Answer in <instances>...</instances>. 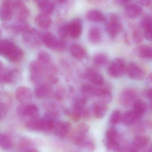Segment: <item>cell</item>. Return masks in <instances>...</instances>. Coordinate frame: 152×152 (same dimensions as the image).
<instances>
[{
  "label": "cell",
  "instance_id": "1",
  "mask_svg": "<svg viewBox=\"0 0 152 152\" xmlns=\"http://www.w3.org/2000/svg\"><path fill=\"white\" fill-rule=\"evenodd\" d=\"M126 63L124 59L116 58L109 64L107 74L112 78H120L126 74Z\"/></svg>",
  "mask_w": 152,
  "mask_h": 152
},
{
  "label": "cell",
  "instance_id": "2",
  "mask_svg": "<svg viewBox=\"0 0 152 152\" xmlns=\"http://www.w3.org/2000/svg\"><path fill=\"white\" fill-rule=\"evenodd\" d=\"M23 40L29 46L39 47L43 43V36L35 29H29L24 33Z\"/></svg>",
  "mask_w": 152,
  "mask_h": 152
},
{
  "label": "cell",
  "instance_id": "3",
  "mask_svg": "<svg viewBox=\"0 0 152 152\" xmlns=\"http://www.w3.org/2000/svg\"><path fill=\"white\" fill-rule=\"evenodd\" d=\"M43 43L50 49L62 51L66 47V43L62 40H58L52 33H47L43 36Z\"/></svg>",
  "mask_w": 152,
  "mask_h": 152
},
{
  "label": "cell",
  "instance_id": "4",
  "mask_svg": "<svg viewBox=\"0 0 152 152\" xmlns=\"http://www.w3.org/2000/svg\"><path fill=\"white\" fill-rule=\"evenodd\" d=\"M30 73V80L34 84H38L41 82L45 73L44 65L38 60H34L29 65Z\"/></svg>",
  "mask_w": 152,
  "mask_h": 152
},
{
  "label": "cell",
  "instance_id": "5",
  "mask_svg": "<svg viewBox=\"0 0 152 152\" xmlns=\"http://www.w3.org/2000/svg\"><path fill=\"white\" fill-rule=\"evenodd\" d=\"M137 92L134 88L127 87L124 89L119 96V103L124 107H128L133 104L137 99Z\"/></svg>",
  "mask_w": 152,
  "mask_h": 152
},
{
  "label": "cell",
  "instance_id": "6",
  "mask_svg": "<svg viewBox=\"0 0 152 152\" xmlns=\"http://www.w3.org/2000/svg\"><path fill=\"white\" fill-rule=\"evenodd\" d=\"M12 10L18 21H26L29 15V10L23 1L15 0L12 2Z\"/></svg>",
  "mask_w": 152,
  "mask_h": 152
},
{
  "label": "cell",
  "instance_id": "7",
  "mask_svg": "<svg viewBox=\"0 0 152 152\" xmlns=\"http://www.w3.org/2000/svg\"><path fill=\"white\" fill-rule=\"evenodd\" d=\"M126 74L129 78L134 80L140 81L145 77V72L142 69L134 62H129L127 65Z\"/></svg>",
  "mask_w": 152,
  "mask_h": 152
},
{
  "label": "cell",
  "instance_id": "8",
  "mask_svg": "<svg viewBox=\"0 0 152 152\" xmlns=\"http://www.w3.org/2000/svg\"><path fill=\"white\" fill-rule=\"evenodd\" d=\"M18 112L20 116H26L30 119L37 118L39 115V109L34 104H21L18 107Z\"/></svg>",
  "mask_w": 152,
  "mask_h": 152
},
{
  "label": "cell",
  "instance_id": "9",
  "mask_svg": "<svg viewBox=\"0 0 152 152\" xmlns=\"http://www.w3.org/2000/svg\"><path fill=\"white\" fill-rule=\"evenodd\" d=\"M105 29L109 35L113 37L122 30L123 26L119 22L117 15L112 14L111 15L109 21L106 23Z\"/></svg>",
  "mask_w": 152,
  "mask_h": 152
},
{
  "label": "cell",
  "instance_id": "10",
  "mask_svg": "<svg viewBox=\"0 0 152 152\" xmlns=\"http://www.w3.org/2000/svg\"><path fill=\"white\" fill-rule=\"evenodd\" d=\"M73 142L79 148L88 151H94L96 148L94 139L88 134L78 136L74 140Z\"/></svg>",
  "mask_w": 152,
  "mask_h": 152
},
{
  "label": "cell",
  "instance_id": "11",
  "mask_svg": "<svg viewBox=\"0 0 152 152\" xmlns=\"http://www.w3.org/2000/svg\"><path fill=\"white\" fill-rule=\"evenodd\" d=\"M12 1V0H4L0 7V19L2 21H10L13 17Z\"/></svg>",
  "mask_w": 152,
  "mask_h": 152
},
{
  "label": "cell",
  "instance_id": "12",
  "mask_svg": "<svg viewBox=\"0 0 152 152\" xmlns=\"http://www.w3.org/2000/svg\"><path fill=\"white\" fill-rule=\"evenodd\" d=\"M72 130V125L68 121H61L57 123L54 129L55 135L60 138L66 137Z\"/></svg>",
  "mask_w": 152,
  "mask_h": 152
},
{
  "label": "cell",
  "instance_id": "13",
  "mask_svg": "<svg viewBox=\"0 0 152 152\" xmlns=\"http://www.w3.org/2000/svg\"><path fill=\"white\" fill-rule=\"evenodd\" d=\"M15 95L17 100L21 104H27L32 100V91L26 87H18L16 89Z\"/></svg>",
  "mask_w": 152,
  "mask_h": 152
},
{
  "label": "cell",
  "instance_id": "14",
  "mask_svg": "<svg viewBox=\"0 0 152 152\" xmlns=\"http://www.w3.org/2000/svg\"><path fill=\"white\" fill-rule=\"evenodd\" d=\"M86 78L95 85H103L104 84V79L100 73L94 69L88 68L86 71Z\"/></svg>",
  "mask_w": 152,
  "mask_h": 152
},
{
  "label": "cell",
  "instance_id": "15",
  "mask_svg": "<svg viewBox=\"0 0 152 152\" xmlns=\"http://www.w3.org/2000/svg\"><path fill=\"white\" fill-rule=\"evenodd\" d=\"M107 103L101 101H95L92 106V112L94 116L97 119L103 118L108 111Z\"/></svg>",
  "mask_w": 152,
  "mask_h": 152
},
{
  "label": "cell",
  "instance_id": "16",
  "mask_svg": "<svg viewBox=\"0 0 152 152\" xmlns=\"http://www.w3.org/2000/svg\"><path fill=\"white\" fill-rule=\"evenodd\" d=\"M142 117L133 109L127 111L123 114L121 117V122L125 126H130L137 123Z\"/></svg>",
  "mask_w": 152,
  "mask_h": 152
},
{
  "label": "cell",
  "instance_id": "17",
  "mask_svg": "<svg viewBox=\"0 0 152 152\" xmlns=\"http://www.w3.org/2000/svg\"><path fill=\"white\" fill-rule=\"evenodd\" d=\"M151 138L146 135H139L136 137L133 140L132 146L129 151H137L139 149H142L150 144Z\"/></svg>",
  "mask_w": 152,
  "mask_h": 152
},
{
  "label": "cell",
  "instance_id": "18",
  "mask_svg": "<svg viewBox=\"0 0 152 152\" xmlns=\"http://www.w3.org/2000/svg\"><path fill=\"white\" fill-rule=\"evenodd\" d=\"M94 96L99 99V101L109 103L113 99L112 93L109 88L96 87Z\"/></svg>",
  "mask_w": 152,
  "mask_h": 152
},
{
  "label": "cell",
  "instance_id": "19",
  "mask_svg": "<svg viewBox=\"0 0 152 152\" xmlns=\"http://www.w3.org/2000/svg\"><path fill=\"white\" fill-rule=\"evenodd\" d=\"M26 127L29 131L44 132V122L43 118L31 119L26 123Z\"/></svg>",
  "mask_w": 152,
  "mask_h": 152
},
{
  "label": "cell",
  "instance_id": "20",
  "mask_svg": "<svg viewBox=\"0 0 152 152\" xmlns=\"http://www.w3.org/2000/svg\"><path fill=\"white\" fill-rule=\"evenodd\" d=\"M23 55L22 50L18 46L13 44L5 58L11 62H18L22 59Z\"/></svg>",
  "mask_w": 152,
  "mask_h": 152
},
{
  "label": "cell",
  "instance_id": "21",
  "mask_svg": "<svg viewBox=\"0 0 152 152\" xmlns=\"http://www.w3.org/2000/svg\"><path fill=\"white\" fill-rule=\"evenodd\" d=\"M69 35L73 38L78 37L82 33V23L80 20L75 18L69 23Z\"/></svg>",
  "mask_w": 152,
  "mask_h": 152
},
{
  "label": "cell",
  "instance_id": "22",
  "mask_svg": "<svg viewBox=\"0 0 152 152\" xmlns=\"http://www.w3.org/2000/svg\"><path fill=\"white\" fill-rule=\"evenodd\" d=\"M142 12V7L137 4L132 3L128 4L126 8L127 15L132 19L137 18L140 17Z\"/></svg>",
  "mask_w": 152,
  "mask_h": 152
},
{
  "label": "cell",
  "instance_id": "23",
  "mask_svg": "<svg viewBox=\"0 0 152 152\" xmlns=\"http://www.w3.org/2000/svg\"><path fill=\"white\" fill-rule=\"evenodd\" d=\"M70 52L73 57L77 60H81L87 56L86 49L77 44L72 45L70 47Z\"/></svg>",
  "mask_w": 152,
  "mask_h": 152
},
{
  "label": "cell",
  "instance_id": "24",
  "mask_svg": "<svg viewBox=\"0 0 152 152\" xmlns=\"http://www.w3.org/2000/svg\"><path fill=\"white\" fill-rule=\"evenodd\" d=\"M35 22L39 27L42 29L49 28L51 24V20L49 15L43 13L37 15Z\"/></svg>",
  "mask_w": 152,
  "mask_h": 152
},
{
  "label": "cell",
  "instance_id": "25",
  "mask_svg": "<svg viewBox=\"0 0 152 152\" xmlns=\"http://www.w3.org/2000/svg\"><path fill=\"white\" fill-rule=\"evenodd\" d=\"M86 18L89 21L93 22H103L106 20V17L100 11L92 10L88 11L86 14Z\"/></svg>",
  "mask_w": 152,
  "mask_h": 152
},
{
  "label": "cell",
  "instance_id": "26",
  "mask_svg": "<svg viewBox=\"0 0 152 152\" xmlns=\"http://www.w3.org/2000/svg\"><path fill=\"white\" fill-rule=\"evenodd\" d=\"M135 53L138 57L144 59H152V48L148 45H141L135 49Z\"/></svg>",
  "mask_w": 152,
  "mask_h": 152
},
{
  "label": "cell",
  "instance_id": "27",
  "mask_svg": "<svg viewBox=\"0 0 152 152\" xmlns=\"http://www.w3.org/2000/svg\"><path fill=\"white\" fill-rule=\"evenodd\" d=\"M51 93V88L49 85L42 84L37 87L34 91L35 96L39 99L48 97Z\"/></svg>",
  "mask_w": 152,
  "mask_h": 152
},
{
  "label": "cell",
  "instance_id": "28",
  "mask_svg": "<svg viewBox=\"0 0 152 152\" xmlns=\"http://www.w3.org/2000/svg\"><path fill=\"white\" fill-rule=\"evenodd\" d=\"M132 105L133 109L142 116L145 113L147 109V104L141 99H136Z\"/></svg>",
  "mask_w": 152,
  "mask_h": 152
},
{
  "label": "cell",
  "instance_id": "29",
  "mask_svg": "<svg viewBox=\"0 0 152 152\" xmlns=\"http://www.w3.org/2000/svg\"><path fill=\"white\" fill-rule=\"evenodd\" d=\"M102 37V32L98 28L94 27L89 30L88 38L92 43L96 44L100 43Z\"/></svg>",
  "mask_w": 152,
  "mask_h": 152
},
{
  "label": "cell",
  "instance_id": "30",
  "mask_svg": "<svg viewBox=\"0 0 152 152\" xmlns=\"http://www.w3.org/2000/svg\"><path fill=\"white\" fill-rule=\"evenodd\" d=\"M118 130L114 127H111L108 128L105 132L104 143L118 141Z\"/></svg>",
  "mask_w": 152,
  "mask_h": 152
},
{
  "label": "cell",
  "instance_id": "31",
  "mask_svg": "<svg viewBox=\"0 0 152 152\" xmlns=\"http://www.w3.org/2000/svg\"><path fill=\"white\" fill-rule=\"evenodd\" d=\"M93 61V63L96 67H102L108 63V58L104 54L99 53L94 55Z\"/></svg>",
  "mask_w": 152,
  "mask_h": 152
},
{
  "label": "cell",
  "instance_id": "32",
  "mask_svg": "<svg viewBox=\"0 0 152 152\" xmlns=\"http://www.w3.org/2000/svg\"><path fill=\"white\" fill-rule=\"evenodd\" d=\"M18 22L14 23L11 26V29L17 33H24L30 29L28 23L26 21H18Z\"/></svg>",
  "mask_w": 152,
  "mask_h": 152
},
{
  "label": "cell",
  "instance_id": "33",
  "mask_svg": "<svg viewBox=\"0 0 152 152\" xmlns=\"http://www.w3.org/2000/svg\"><path fill=\"white\" fill-rule=\"evenodd\" d=\"M96 87L90 84H84L81 88V93L83 97L88 99L94 96Z\"/></svg>",
  "mask_w": 152,
  "mask_h": 152
},
{
  "label": "cell",
  "instance_id": "34",
  "mask_svg": "<svg viewBox=\"0 0 152 152\" xmlns=\"http://www.w3.org/2000/svg\"><path fill=\"white\" fill-rule=\"evenodd\" d=\"M38 7L42 11V13L50 15L52 14L54 10V4L53 3L48 0L38 4Z\"/></svg>",
  "mask_w": 152,
  "mask_h": 152
},
{
  "label": "cell",
  "instance_id": "35",
  "mask_svg": "<svg viewBox=\"0 0 152 152\" xmlns=\"http://www.w3.org/2000/svg\"><path fill=\"white\" fill-rule=\"evenodd\" d=\"M13 44L7 39L0 40V55L5 57Z\"/></svg>",
  "mask_w": 152,
  "mask_h": 152
},
{
  "label": "cell",
  "instance_id": "36",
  "mask_svg": "<svg viewBox=\"0 0 152 152\" xmlns=\"http://www.w3.org/2000/svg\"><path fill=\"white\" fill-rule=\"evenodd\" d=\"M12 142L10 137L4 134H0V148L8 150L11 148Z\"/></svg>",
  "mask_w": 152,
  "mask_h": 152
},
{
  "label": "cell",
  "instance_id": "37",
  "mask_svg": "<svg viewBox=\"0 0 152 152\" xmlns=\"http://www.w3.org/2000/svg\"><path fill=\"white\" fill-rule=\"evenodd\" d=\"M10 84H16L19 83L22 79L21 73L18 70L14 69L9 72Z\"/></svg>",
  "mask_w": 152,
  "mask_h": 152
},
{
  "label": "cell",
  "instance_id": "38",
  "mask_svg": "<svg viewBox=\"0 0 152 152\" xmlns=\"http://www.w3.org/2000/svg\"><path fill=\"white\" fill-rule=\"evenodd\" d=\"M121 112L119 110L113 111L110 116V124L112 126L118 125L121 121Z\"/></svg>",
  "mask_w": 152,
  "mask_h": 152
},
{
  "label": "cell",
  "instance_id": "39",
  "mask_svg": "<svg viewBox=\"0 0 152 152\" xmlns=\"http://www.w3.org/2000/svg\"><path fill=\"white\" fill-rule=\"evenodd\" d=\"M37 60L44 65L50 64L51 60V57L50 55L46 52H40L37 57Z\"/></svg>",
  "mask_w": 152,
  "mask_h": 152
},
{
  "label": "cell",
  "instance_id": "40",
  "mask_svg": "<svg viewBox=\"0 0 152 152\" xmlns=\"http://www.w3.org/2000/svg\"><path fill=\"white\" fill-rule=\"evenodd\" d=\"M140 26L144 30L152 27V17L150 15L144 16L141 20Z\"/></svg>",
  "mask_w": 152,
  "mask_h": 152
},
{
  "label": "cell",
  "instance_id": "41",
  "mask_svg": "<svg viewBox=\"0 0 152 152\" xmlns=\"http://www.w3.org/2000/svg\"><path fill=\"white\" fill-rule=\"evenodd\" d=\"M89 126L85 123H80L76 127L73 133L79 134H88Z\"/></svg>",
  "mask_w": 152,
  "mask_h": 152
},
{
  "label": "cell",
  "instance_id": "42",
  "mask_svg": "<svg viewBox=\"0 0 152 152\" xmlns=\"http://www.w3.org/2000/svg\"><path fill=\"white\" fill-rule=\"evenodd\" d=\"M59 36L61 39H64L69 35V24L62 25L58 29V31Z\"/></svg>",
  "mask_w": 152,
  "mask_h": 152
},
{
  "label": "cell",
  "instance_id": "43",
  "mask_svg": "<svg viewBox=\"0 0 152 152\" xmlns=\"http://www.w3.org/2000/svg\"><path fill=\"white\" fill-rule=\"evenodd\" d=\"M133 41L136 44H139L142 41V35L141 31L138 29H135L133 33Z\"/></svg>",
  "mask_w": 152,
  "mask_h": 152
},
{
  "label": "cell",
  "instance_id": "44",
  "mask_svg": "<svg viewBox=\"0 0 152 152\" xmlns=\"http://www.w3.org/2000/svg\"><path fill=\"white\" fill-rule=\"evenodd\" d=\"M66 93L65 89L62 87H59L57 89L55 93V97L59 101H62L65 99Z\"/></svg>",
  "mask_w": 152,
  "mask_h": 152
},
{
  "label": "cell",
  "instance_id": "45",
  "mask_svg": "<svg viewBox=\"0 0 152 152\" xmlns=\"http://www.w3.org/2000/svg\"><path fill=\"white\" fill-rule=\"evenodd\" d=\"M144 36L147 40L152 42V27L145 30Z\"/></svg>",
  "mask_w": 152,
  "mask_h": 152
},
{
  "label": "cell",
  "instance_id": "46",
  "mask_svg": "<svg viewBox=\"0 0 152 152\" xmlns=\"http://www.w3.org/2000/svg\"><path fill=\"white\" fill-rule=\"evenodd\" d=\"M136 1L139 4L145 7L151 5L152 1V0H136Z\"/></svg>",
  "mask_w": 152,
  "mask_h": 152
},
{
  "label": "cell",
  "instance_id": "47",
  "mask_svg": "<svg viewBox=\"0 0 152 152\" xmlns=\"http://www.w3.org/2000/svg\"><path fill=\"white\" fill-rule=\"evenodd\" d=\"M147 80L149 81V83L152 84V72L148 75L147 76Z\"/></svg>",
  "mask_w": 152,
  "mask_h": 152
},
{
  "label": "cell",
  "instance_id": "48",
  "mask_svg": "<svg viewBox=\"0 0 152 152\" xmlns=\"http://www.w3.org/2000/svg\"><path fill=\"white\" fill-rule=\"evenodd\" d=\"M34 1H35L37 5H38V4H40L42 3L45 1H48V0H34Z\"/></svg>",
  "mask_w": 152,
  "mask_h": 152
},
{
  "label": "cell",
  "instance_id": "49",
  "mask_svg": "<svg viewBox=\"0 0 152 152\" xmlns=\"http://www.w3.org/2000/svg\"><path fill=\"white\" fill-rule=\"evenodd\" d=\"M120 1L123 3H127L129 2L130 1V0H120Z\"/></svg>",
  "mask_w": 152,
  "mask_h": 152
},
{
  "label": "cell",
  "instance_id": "50",
  "mask_svg": "<svg viewBox=\"0 0 152 152\" xmlns=\"http://www.w3.org/2000/svg\"><path fill=\"white\" fill-rule=\"evenodd\" d=\"M3 68V64L2 63V62H1V61H0V71H1V70Z\"/></svg>",
  "mask_w": 152,
  "mask_h": 152
},
{
  "label": "cell",
  "instance_id": "51",
  "mask_svg": "<svg viewBox=\"0 0 152 152\" xmlns=\"http://www.w3.org/2000/svg\"><path fill=\"white\" fill-rule=\"evenodd\" d=\"M149 151L152 152V144L151 145V147L150 148V150H149Z\"/></svg>",
  "mask_w": 152,
  "mask_h": 152
},
{
  "label": "cell",
  "instance_id": "52",
  "mask_svg": "<svg viewBox=\"0 0 152 152\" xmlns=\"http://www.w3.org/2000/svg\"><path fill=\"white\" fill-rule=\"evenodd\" d=\"M66 0H58V1L60 2H63L65 1Z\"/></svg>",
  "mask_w": 152,
  "mask_h": 152
},
{
  "label": "cell",
  "instance_id": "53",
  "mask_svg": "<svg viewBox=\"0 0 152 152\" xmlns=\"http://www.w3.org/2000/svg\"><path fill=\"white\" fill-rule=\"evenodd\" d=\"M1 29H0V37H1Z\"/></svg>",
  "mask_w": 152,
  "mask_h": 152
},
{
  "label": "cell",
  "instance_id": "54",
  "mask_svg": "<svg viewBox=\"0 0 152 152\" xmlns=\"http://www.w3.org/2000/svg\"><path fill=\"white\" fill-rule=\"evenodd\" d=\"M151 102H152V101H151Z\"/></svg>",
  "mask_w": 152,
  "mask_h": 152
}]
</instances>
